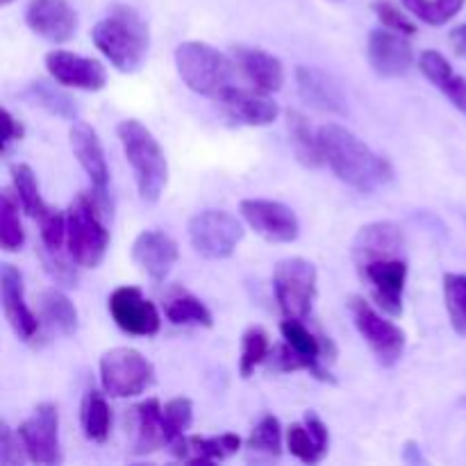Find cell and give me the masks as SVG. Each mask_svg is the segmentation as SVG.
Instances as JSON below:
<instances>
[{
    "mask_svg": "<svg viewBox=\"0 0 466 466\" xmlns=\"http://www.w3.org/2000/svg\"><path fill=\"white\" fill-rule=\"evenodd\" d=\"M319 139H321L328 167L341 182H346L353 189L371 194V191L390 185L391 177H394L391 164L378 153H373L362 139H358L344 126H337V123L321 126L319 127Z\"/></svg>",
    "mask_w": 466,
    "mask_h": 466,
    "instance_id": "cell-1",
    "label": "cell"
},
{
    "mask_svg": "<svg viewBox=\"0 0 466 466\" xmlns=\"http://www.w3.org/2000/svg\"><path fill=\"white\" fill-rule=\"evenodd\" d=\"M96 48L109 59L116 71L132 73L144 64L148 53V25L139 12L127 5H114L107 16L91 30Z\"/></svg>",
    "mask_w": 466,
    "mask_h": 466,
    "instance_id": "cell-2",
    "label": "cell"
},
{
    "mask_svg": "<svg viewBox=\"0 0 466 466\" xmlns=\"http://www.w3.org/2000/svg\"><path fill=\"white\" fill-rule=\"evenodd\" d=\"M116 135L135 173L139 196L146 203H157L168 182V164L162 146L153 132L137 118H126L118 123Z\"/></svg>",
    "mask_w": 466,
    "mask_h": 466,
    "instance_id": "cell-3",
    "label": "cell"
},
{
    "mask_svg": "<svg viewBox=\"0 0 466 466\" xmlns=\"http://www.w3.org/2000/svg\"><path fill=\"white\" fill-rule=\"evenodd\" d=\"M107 212L98 198L80 194L66 212V246L68 255L77 267L96 268L105 259L109 248V230L105 226Z\"/></svg>",
    "mask_w": 466,
    "mask_h": 466,
    "instance_id": "cell-4",
    "label": "cell"
},
{
    "mask_svg": "<svg viewBox=\"0 0 466 466\" xmlns=\"http://www.w3.org/2000/svg\"><path fill=\"white\" fill-rule=\"evenodd\" d=\"M176 66L191 91L214 100L232 86L235 77V64L203 41H185L177 46Z\"/></svg>",
    "mask_w": 466,
    "mask_h": 466,
    "instance_id": "cell-5",
    "label": "cell"
},
{
    "mask_svg": "<svg viewBox=\"0 0 466 466\" xmlns=\"http://www.w3.org/2000/svg\"><path fill=\"white\" fill-rule=\"evenodd\" d=\"M273 294L285 319L308 321L317 299V267L309 259L287 258L273 271Z\"/></svg>",
    "mask_w": 466,
    "mask_h": 466,
    "instance_id": "cell-6",
    "label": "cell"
},
{
    "mask_svg": "<svg viewBox=\"0 0 466 466\" xmlns=\"http://www.w3.org/2000/svg\"><path fill=\"white\" fill-rule=\"evenodd\" d=\"M155 382V369L139 350L112 349L100 358V385L112 399H132Z\"/></svg>",
    "mask_w": 466,
    "mask_h": 466,
    "instance_id": "cell-7",
    "label": "cell"
},
{
    "mask_svg": "<svg viewBox=\"0 0 466 466\" xmlns=\"http://www.w3.org/2000/svg\"><path fill=\"white\" fill-rule=\"evenodd\" d=\"M349 309L355 328L369 344V349L373 350L378 364H382L385 369L396 367L403 358L405 332L394 321H387L385 317H380L378 309L371 303H367L362 296H353Z\"/></svg>",
    "mask_w": 466,
    "mask_h": 466,
    "instance_id": "cell-8",
    "label": "cell"
},
{
    "mask_svg": "<svg viewBox=\"0 0 466 466\" xmlns=\"http://www.w3.org/2000/svg\"><path fill=\"white\" fill-rule=\"evenodd\" d=\"M191 246L205 259H228L244 239V226L223 209H205L189 221Z\"/></svg>",
    "mask_w": 466,
    "mask_h": 466,
    "instance_id": "cell-9",
    "label": "cell"
},
{
    "mask_svg": "<svg viewBox=\"0 0 466 466\" xmlns=\"http://www.w3.org/2000/svg\"><path fill=\"white\" fill-rule=\"evenodd\" d=\"M18 437L25 446L27 460L35 464H62L59 444V412L53 403H41L18 426Z\"/></svg>",
    "mask_w": 466,
    "mask_h": 466,
    "instance_id": "cell-10",
    "label": "cell"
},
{
    "mask_svg": "<svg viewBox=\"0 0 466 466\" xmlns=\"http://www.w3.org/2000/svg\"><path fill=\"white\" fill-rule=\"evenodd\" d=\"M280 332L282 339L294 350L300 371H308L309 376H314L321 382H335L330 371H326L321 364V360H335L337 355V349L330 337H326L323 332L317 335V332H312L305 326V321H299V319H285Z\"/></svg>",
    "mask_w": 466,
    "mask_h": 466,
    "instance_id": "cell-11",
    "label": "cell"
},
{
    "mask_svg": "<svg viewBox=\"0 0 466 466\" xmlns=\"http://www.w3.org/2000/svg\"><path fill=\"white\" fill-rule=\"evenodd\" d=\"M360 276L367 282L376 303L390 317H400L403 312V291L408 280V259L405 258H382L373 262L360 264Z\"/></svg>",
    "mask_w": 466,
    "mask_h": 466,
    "instance_id": "cell-12",
    "label": "cell"
},
{
    "mask_svg": "<svg viewBox=\"0 0 466 466\" xmlns=\"http://www.w3.org/2000/svg\"><path fill=\"white\" fill-rule=\"evenodd\" d=\"M241 217L250 228L271 244H291L299 239L300 223L294 209L278 200L246 198L239 205Z\"/></svg>",
    "mask_w": 466,
    "mask_h": 466,
    "instance_id": "cell-13",
    "label": "cell"
},
{
    "mask_svg": "<svg viewBox=\"0 0 466 466\" xmlns=\"http://www.w3.org/2000/svg\"><path fill=\"white\" fill-rule=\"evenodd\" d=\"M109 314L126 335L153 337L162 328L157 308L141 294L139 287H118L109 296Z\"/></svg>",
    "mask_w": 466,
    "mask_h": 466,
    "instance_id": "cell-14",
    "label": "cell"
},
{
    "mask_svg": "<svg viewBox=\"0 0 466 466\" xmlns=\"http://www.w3.org/2000/svg\"><path fill=\"white\" fill-rule=\"evenodd\" d=\"M71 148L76 153L77 162L80 167L85 168V173L89 176L91 180V191L98 198V203L103 205V209L109 212V198H107V185H109V168H107V159H105V150L103 144L98 139V132L94 130L86 123H73L71 127Z\"/></svg>",
    "mask_w": 466,
    "mask_h": 466,
    "instance_id": "cell-15",
    "label": "cell"
},
{
    "mask_svg": "<svg viewBox=\"0 0 466 466\" xmlns=\"http://www.w3.org/2000/svg\"><path fill=\"white\" fill-rule=\"evenodd\" d=\"M25 23L35 35L50 44H66L77 32V14L68 0H30Z\"/></svg>",
    "mask_w": 466,
    "mask_h": 466,
    "instance_id": "cell-16",
    "label": "cell"
},
{
    "mask_svg": "<svg viewBox=\"0 0 466 466\" xmlns=\"http://www.w3.org/2000/svg\"><path fill=\"white\" fill-rule=\"evenodd\" d=\"M46 68L55 82L85 91H100L107 85V71L98 59L82 57L68 50H53L46 55Z\"/></svg>",
    "mask_w": 466,
    "mask_h": 466,
    "instance_id": "cell-17",
    "label": "cell"
},
{
    "mask_svg": "<svg viewBox=\"0 0 466 466\" xmlns=\"http://www.w3.org/2000/svg\"><path fill=\"white\" fill-rule=\"evenodd\" d=\"M0 296H3V309L7 317L9 326H12L14 335L23 341L35 339L39 332L41 321L25 303V287H23V278L14 264L5 262L0 267Z\"/></svg>",
    "mask_w": 466,
    "mask_h": 466,
    "instance_id": "cell-18",
    "label": "cell"
},
{
    "mask_svg": "<svg viewBox=\"0 0 466 466\" xmlns=\"http://www.w3.org/2000/svg\"><path fill=\"white\" fill-rule=\"evenodd\" d=\"M177 258H180L177 244L159 230H144L132 244V262L153 282L167 280Z\"/></svg>",
    "mask_w": 466,
    "mask_h": 466,
    "instance_id": "cell-19",
    "label": "cell"
},
{
    "mask_svg": "<svg viewBox=\"0 0 466 466\" xmlns=\"http://www.w3.org/2000/svg\"><path fill=\"white\" fill-rule=\"evenodd\" d=\"M367 57L373 71L382 77L405 76L414 62L412 46L405 41V35L394 30H373L369 35Z\"/></svg>",
    "mask_w": 466,
    "mask_h": 466,
    "instance_id": "cell-20",
    "label": "cell"
},
{
    "mask_svg": "<svg viewBox=\"0 0 466 466\" xmlns=\"http://www.w3.org/2000/svg\"><path fill=\"white\" fill-rule=\"evenodd\" d=\"M405 232L391 221H376L364 226L355 235L353 259L355 267L382 258H405Z\"/></svg>",
    "mask_w": 466,
    "mask_h": 466,
    "instance_id": "cell-21",
    "label": "cell"
},
{
    "mask_svg": "<svg viewBox=\"0 0 466 466\" xmlns=\"http://www.w3.org/2000/svg\"><path fill=\"white\" fill-rule=\"evenodd\" d=\"M218 107L226 112L228 118L241 123V126L250 127H262L268 126L278 118L280 109L273 100H268L262 91H248L239 89V86H228L226 91H221V96L217 98Z\"/></svg>",
    "mask_w": 466,
    "mask_h": 466,
    "instance_id": "cell-22",
    "label": "cell"
},
{
    "mask_svg": "<svg viewBox=\"0 0 466 466\" xmlns=\"http://www.w3.org/2000/svg\"><path fill=\"white\" fill-rule=\"evenodd\" d=\"M235 64L239 71L248 77L250 85L262 94L280 91L285 85V66L278 57L262 48H248V46H235L232 50Z\"/></svg>",
    "mask_w": 466,
    "mask_h": 466,
    "instance_id": "cell-23",
    "label": "cell"
},
{
    "mask_svg": "<svg viewBox=\"0 0 466 466\" xmlns=\"http://www.w3.org/2000/svg\"><path fill=\"white\" fill-rule=\"evenodd\" d=\"M296 86L309 107L328 114H346V98L339 85L328 73L314 66L296 68Z\"/></svg>",
    "mask_w": 466,
    "mask_h": 466,
    "instance_id": "cell-24",
    "label": "cell"
},
{
    "mask_svg": "<svg viewBox=\"0 0 466 466\" xmlns=\"http://www.w3.org/2000/svg\"><path fill=\"white\" fill-rule=\"evenodd\" d=\"M287 449L303 464H317L326 458L330 449V432L314 412L305 414L303 423H291L287 428Z\"/></svg>",
    "mask_w": 466,
    "mask_h": 466,
    "instance_id": "cell-25",
    "label": "cell"
},
{
    "mask_svg": "<svg viewBox=\"0 0 466 466\" xmlns=\"http://www.w3.org/2000/svg\"><path fill=\"white\" fill-rule=\"evenodd\" d=\"M132 426H135V440H132V453L150 455L167 446V432H164V408L157 399H146L130 410Z\"/></svg>",
    "mask_w": 466,
    "mask_h": 466,
    "instance_id": "cell-26",
    "label": "cell"
},
{
    "mask_svg": "<svg viewBox=\"0 0 466 466\" xmlns=\"http://www.w3.org/2000/svg\"><path fill=\"white\" fill-rule=\"evenodd\" d=\"M241 449V440L232 432L218 437H182L171 446V453L187 464H212L226 460Z\"/></svg>",
    "mask_w": 466,
    "mask_h": 466,
    "instance_id": "cell-27",
    "label": "cell"
},
{
    "mask_svg": "<svg viewBox=\"0 0 466 466\" xmlns=\"http://www.w3.org/2000/svg\"><path fill=\"white\" fill-rule=\"evenodd\" d=\"M419 68L460 112L466 114V77L453 71L444 55L437 50H423L419 55Z\"/></svg>",
    "mask_w": 466,
    "mask_h": 466,
    "instance_id": "cell-28",
    "label": "cell"
},
{
    "mask_svg": "<svg viewBox=\"0 0 466 466\" xmlns=\"http://www.w3.org/2000/svg\"><path fill=\"white\" fill-rule=\"evenodd\" d=\"M164 314L173 326H196V328H212L214 319L208 305L185 289L182 285L168 287L162 299Z\"/></svg>",
    "mask_w": 466,
    "mask_h": 466,
    "instance_id": "cell-29",
    "label": "cell"
},
{
    "mask_svg": "<svg viewBox=\"0 0 466 466\" xmlns=\"http://www.w3.org/2000/svg\"><path fill=\"white\" fill-rule=\"evenodd\" d=\"M39 321L50 335L71 337L77 330V309L66 294L46 289L39 294Z\"/></svg>",
    "mask_w": 466,
    "mask_h": 466,
    "instance_id": "cell-30",
    "label": "cell"
},
{
    "mask_svg": "<svg viewBox=\"0 0 466 466\" xmlns=\"http://www.w3.org/2000/svg\"><path fill=\"white\" fill-rule=\"evenodd\" d=\"M287 132H289V144L300 164H305L309 168H319L326 164V155H323L319 132L312 130L305 114L289 109L287 112Z\"/></svg>",
    "mask_w": 466,
    "mask_h": 466,
    "instance_id": "cell-31",
    "label": "cell"
},
{
    "mask_svg": "<svg viewBox=\"0 0 466 466\" xmlns=\"http://www.w3.org/2000/svg\"><path fill=\"white\" fill-rule=\"evenodd\" d=\"M80 423L85 437L96 444H105L112 432V410H109L107 399L100 391L89 390L82 399L80 408Z\"/></svg>",
    "mask_w": 466,
    "mask_h": 466,
    "instance_id": "cell-32",
    "label": "cell"
},
{
    "mask_svg": "<svg viewBox=\"0 0 466 466\" xmlns=\"http://www.w3.org/2000/svg\"><path fill=\"white\" fill-rule=\"evenodd\" d=\"M23 98H27L32 105L44 107L46 112L55 114V116L59 118H68V121L77 118L76 100L46 80L30 82V85L25 86V91H23Z\"/></svg>",
    "mask_w": 466,
    "mask_h": 466,
    "instance_id": "cell-33",
    "label": "cell"
},
{
    "mask_svg": "<svg viewBox=\"0 0 466 466\" xmlns=\"http://www.w3.org/2000/svg\"><path fill=\"white\" fill-rule=\"evenodd\" d=\"M18 208H21V203H18L16 194L5 189L0 194V246L7 253H16L25 244V232H23Z\"/></svg>",
    "mask_w": 466,
    "mask_h": 466,
    "instance_id": "cell-34",
    "label": "cell"
},
{
    "mask_svg": "<svg viewBox=\"0 0 466 466\" xmlns=\"http://www.w3.org/2000/svg\"><path fill=\"white\" fill-rule=\"evenodd\" d=\"M12 185L14 194H16L21 209L32 218H39L41 214L48 209V205L44 203L39 194V185H36L35 171H32L27 164H14L12 167Z\"/></svg>",
    "mask_w": 466,
    "mask_h": 466,
    "instance_id": "cell-35",
    "label": "cell"
},
{
    "mask_svg": "<svg viewBox=\"0 0 466 466\" xmlns=\"http://www.w3.org/2000/svg\"><path fill=\"white\" fill-rule=\"evenodd\" d=\"M246 449L255 455H262V458L276 460L282 453V428L273 414L262 417V421L255 426V431L250 432L248 441H246Z\"/></svg>",
    "mask_w": 466,
    "mask_h": 466,
    "instance_id": "cell-36",
    "label": "cell"
},
{
    "mask_svg": "<svg viewBox=\"0 0 466 466\" xmlns=\"http://www.w3.org/2000/svg\"><path fill=\"white\" fill-rule=\"evenodd\" d=\"M466 0H403L405 9L428 25H446L464 7Z\"/></svg>",
    "mask_w": 466,
    "mask_h": 466,
    "instance_id": "cell-37",
    "label": "cell"
},
{
    "mask_svg": "<svg viewBox=\"0 0 466 466\" xmlns=\"http://www.w3.org/2000/svg\"><path fill=\"white\" fill-rule=\"evenodd\" d=\"M268 353H271V344H268V335L259 326L248 328L241 337V358H239V373L241 378H250L255 369L262 362H267Z\"/></svg>",
    "mask_w": 466,
    "mask_h": 466,
    "instance_id": "cell-38",
    "label": "cell"
},
{
    "mask_svg": "<svg viewBox=\"0 0 466 466\" xmlns=\"http://www.w3.org/2000/svg\"><path fill=\"white\" fill-rule=\"evenodd\" d=\"M444 300L453 330L466 337V276L464 273H446Z\"/></svg>",
    "mask_w": 466,
    "mask_h": 466,
    "instance_id": "cell-39",
    "label": "cell"
},
{
    "mask_svg": "<svg viewBox=\"0 0 466 466\" xmlns=\"http://www.w3.org/2000/svg\"><path fill=\"white\" fill-rule=\"evenodd\" d=\"M191 421H194V403L189 399L180 396L164 405V432H167L168 449L185 437V432L191 428Z\"/></svg>",
    "mask_w": 466,
    "mask_h": 466,
    "instance_id": "cell-40",
    "label": "cell"
},
{
    "mask_svg": "<svg viewBox=\"0 0 466 466\" xmlns=\"http://www.w3.org/2000/svg\"><path fill=\"white\" fill-rule=\"evenodd\" d=\"M36 221H39L41 244L50 250L62 248V244L66 241V214L48 205V209Z\"/></svg>",
    "mask_w": 466,
    "mask_h": 466,
    "instance_id": "cell-41",
    "label": "cell"
},
{
    "mask_svg": "<svg viewBox=\"0 0 466 466\" xmlns=\"http://www.w3.org/2000/svg\"><path fill=\"white\" fill-rule=\"evenodd\" d=\"M373 12H376L378 21H380L382 27H387V30H394L405 36H414L419 32L417 23H414L408 14L400 12V7H396L390 0H376V3H373Z\"/></svg>",
    "mask_w": 466,
    "mask_h": 466,
    "instance_id": "cell-42",
    "label": "cell"
},
{
    "mask_svg": "<svg viewBox=\"0 0 466 466\" xmlns=\"http://www.w3.org/2000/svg\"><path fill=\"white\" fill-rule=\"evenodd\" d=\"M39 258L41 262H44V268L48 271V276L53 278L55 282H59V285L64 287H76L77 282L76 268H73L66 259L59 258V250H50L44 246V248L39 250Z\"/></svg>",
    "mask_w": 466,
    "mask_h": 466,
    "instance_id": "cell-43",
    "label": "cell"
},
{
    "mask_svg": "<svg viewBox=\"0 0 466 466\" xmlns=\"http://www.w3.org/2000/svg\"><path fill=\"white\" fill-rule=\"evenodd\" d=\"M25 446H23L18 432H14L7 423L0 426V464L3 466H23L25 464Z\"/></svg>",
    "mask_w": 466,
    "mask_h": 466,
    "instance_id": "cell-44",
    "label": "cell"
},
{
    "mask_svg": "<svg viewBox=\"0 0 466 466\" xmlns=\"http://www.w3.org/2000/svg\"><path fill=\"white\" fill-rule=\"evenodd\" d=\"M3 118H5L3 153L7 155V153H9V148H12L14 144H18V141L23 139V135H25V130H23L21 121H16V118L12 116V112H9V109H3Z\"/></svg>",
    "mask_w": 466,
    "mask_h": 466,
    "instance_id": "cell-45",
    "label": "cell"
},
{
    "mask_svg": "<svg viewBox=\"0 0 466 466\" xmlns=\"http://www.w3.org/2000/svg\"><path fill=\"white\" fill-rule=\"evenodd\" d=\"M449 39H451V46H453L455 55H460V57H466V23L455 27V30L451 32Z\"/></svg>",
    "mask_w": 466,
    "mask_h": 466,
    "instance_id": "cell-46",
    "label": "cell"
},
{
    "mask_svg": "<svg viewBox=\"0 0 466 466\" xmlns=\"http://www.w3.org/2000/svg\"><path fill=\"white\" fill-rule=\"evenodd\" d=\"M403 460L408 464H428V460L421 455V449L414 441H408V446L403 451Z\"/></svg>",
    "mask_w": 466,
    "mask_h": 466,
    "instance_id": "cell-47",
    "label": "cell"
},
{
    "mask_svg": "<svg viewBox=\"0 0 466 466\" xmlns=\"http://www.w3.org/2000/svg\"><path fill=\"white\" fill-rule=\"evenodd\" d=\"M12 3V0H0V5H9Z\"/></svg>",
    "mask_w": 466,
    "mask_h": 466,
    "instance_id": "cell-48",
    "label": "cell"
},
{
    "mask_svg": "<svg viewBox=\"0 0 466 466\" xmlns=\"http://www.w3.org/2000/svg\"><path fill=\"white\" fill-rule=\"evenodd\" d=\"M332 3H339V0H332Z\"/></svg>",
    "mask_w": 466,
    "mask_h": 466,
    "instance_id": "cell-49",
    "label": "cell"
}]
</instances>
